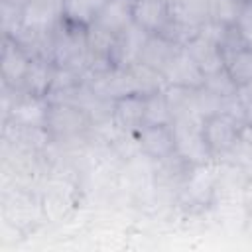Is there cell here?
I'll return each mask as SVG.
<instances>
[{"instance_id": "6da1fadb", "label": "cell", "mask_w": 252, "mask_h": 252, "mask_svg": "<svg viewBox=\"0 0 252 252\" xmlns=\"http://www.w3.org/2000/svg\"><path fill=\"white\" fill-rule=\"evenodd\" d=\"M175 138V154L195 165H203L211 154L205 136H203V116L185 114L177 116L171 122Z\"/></svg>"}, {"instance_id": "277c9868", "label": "cell", "mask_w": 252, "mask_h": 252, "mask_svg": "<svg viewBox=\"0 0 252 252\" xmlns=\"http://www.w3.org/2000/svg\"><path fill=\"white\" fill-rule=\"evenodd\" d=\"M185 49L189 51V55L193 57V61L197 63V67L205 77L217 75L226 69V53L222 45L199 32L187 41Z\"/></svg>"}, {"instance_id": "3957f363", "label": "cell", "mask_w": 252, "mask_h": 252, "mask_svg": "<svg viewBox=\"0 0 252 252\" xmlns=\"http://www.w3.org/2000/svg\"><path fill=\"white\" fill-rule=\"evenodd\" d=\"M130 14L132 24L150 35H161V32L173 20L169 0H132Z\"/></svg>"}, {"instance_id": "9c48e42d", "label": "cell", "mask_w": 252, "mask_h": 252, "mask_svg": "<svg viewBox=\"0 0 252 252\" xmlns=\"http://www.w3.org/2000/svg\"><path fill=\"white\" fill-rule=\"evenodd\" d=\"M108 0H63L61 18L75 30H89Z\"/></svg>"}, {"instance_id": "4fadbf2b", "label": "cell", "mask_w": 252, "mask_h": 252, "mask_svg": "<svg viewBox=\"0 0 252 252\" xmlns=\"http://www.w3.org/2000/svg\"><path fill=\"white\" fill-rule=\"evenodd\" d=\"M53 81H55V73H53L51 65L47 61H43V59H32L30 69H28L26 79H24L28 94L45 96L49 93Z\"/></svg>"}, {"instance_id": "ac0fdd59", "label": "cell", "mask_w": 252, "mask_h": 252, "mask_svg": "<svg viewBox=\"0 0 252 252\" xmlns=\"http://www.w3.org/2000/svg\"><path fill=\"white\" fill-rule=\"evenodd\" d=\"M26 2H28V0H2V4H10V6H18V8H22V10H24V6H26Z\"/></svg>"}, {"instance_id": "7a4b0ae2", "label": "cell", "mask_w": 252, "mask_h": 252, "mask_svg": "<svg viewBox=\"0 0 252 252\" xmlns=\"http://www.w3.org/2000/svg\"><path fill=\"white\" fill-rule=\"evenodd\" d=\"M240 120L232 114L219 110L203 118V136L211 154H228V150L238 140Z\"/></svg>"}, {"instance_id": "52a82bcc", "label": "cell", "mask_w": 252, "mask_h": 252, "mask_svg": "<svg viewBox=\"0 0 252 252\" xmlns=\"http://www.w3.org/2000/svg\"><path fill=\"white\" fill-rule=\"evenodd\" d=\"M136 136L144 154L154 159H165L175 154V138L171 124H144Z\"/></svg>"}, {"instance_id": "9a60e30c", "label": "cell", "mask_w": 252, "mask_h": 252, "mask_svg": "<svg viewBox=\"0 0 252 252\" xmlns=\"http://www.w3.org/2000/svg\"><path fill=\"white\" fill-rule=\"evenodd\" d=\"M173 112L167 102L165 91L152 89L146 93V122L144 124H171Z\"/></svg>"}, {"instance_id": "5b68a950", "label": "cell", "mask_w": 252, "mask_h": 252, "mask_svg": "<svg viewBox=\"0 0 252 252\" xmlns=\"http://www.w3.org/2000/svg\"><path fill=\"white\" fill-rule=\"evenodd\" d=\"M161 75L169 81V85L183 87L189 91H197L205 83V75L201 73V69L197 67V63L193 61V57L189 55V51L185 47L175 49L173 57L169 59V63L165 65Z\"/></svg>"}, {"instance_id": "ba28073f", "label": "cell", "mask_w": 252, "mask_h": 252, "mask_svg": "<svg viewBox=\"0 0 252 252\" xmlns=\"http://www.w3.org/2000/svg\"><path fill=\"white\" fill-rule=\"evenodd\" d=\"M87 126V118L81 108L69 104H49L45 128L57 136L79 134Z\"/></svg>"}, {"instance_id": "e0dca14e", "label": "cell", "mask_w": 252, "mask_h": 252, "mask_svg": "<svg viewBox=\"0 0 252 252\" xmlns=\"http://www.w3.org/2000/svg\"><path fill=\"white\" fill-rule=\"evenodd\" d=\"M234 33L238 35V41L244 47H252V0H242L236 24H234Z\"/></svg>"}, {"instance_id": "30bf717a", "label": "cell", "mask_w": 252, "mask_h": 252, "mask_svg": "<svg viewBox=\"0 0 252 252\" xmlns=\"http://www.w3.org/2000/svg\"><path fill=\"white\" fill-rule=\"evenodd\" d=\"M32 57L14 41H6L4 51H2V77L8 85H18L24 83L26 73L30 69Z\"/></svg>"}, {"instance_id": "7c38bea8", "label": "cell", "mask_w": 252, "mask_h": 252, "mask_svg": "<svg viewBox=\"0 0 252 252\" xmlns=\"http://www.w3.org/2000/svg\"><path fill=\"white\" fill-rule=\"evenodd\" d=\"M47 112H49V104L45 102V96L28 94L14 106V120H18L22 126L41 128L45 126Z\"/></svg>"}, {"instance_id": "8992f818", "label": "cell", "mask_w": 252, "mask_h": 252, "mask_svg": "<svg viewBox=\"0 0 252 252\" xmlns=\"http://www.w3.org/2000/svg\"><path fill=\"white\" fill-rule=\"evenodd\" d=\"M112 118L122 130L138 134L146 122V93L134 91L116 96L112 104Z\"/></svg>"}, {"instance_id": "8fae6325", "label": "cell", "mask_w": 252, "mask_h": 252, "mask_svg": "<svg viewBox=\"0 0 252 252\" xmlns=\"http://www.w3.org/2000/svg\"><path fill=\"white\" fill-rule=\"evenodd\" d=\"M175 49L171 45V41H167L163 35H150L144 43V49L140 53V61L142 65H146L152 71H159L163 73L165 65L169 63V59L173 57Z\"/></svg>"}, {"instance_id": "5bb4252c", "label": "cell", "mask_w": 252, "mask_h": 252, "mask_svg": "<svg viewBox=\"0 0 252 252\" xmlns=\"http://www.w3.org/2000/svg\"><path fill=\"white\" fill-rule=\"evenodd\" d=\"M242 0H207V20L224 30H232Z\"/></svg>"}, {"instance_id": "2e32d148", "label": "cell", "mask_w": 252, "mask_h": 252, "mask_svg": "<svg viewBox=\"0 0 252 252\" xmlns=\"http://www.w3.org/2000/svg\"><path fill=\"white\" fill-rule=\"evenodd\" d=\"M226 71L236 85L252 83V47H236L232 53H226Z\"/></svg>"}]
</instances>
